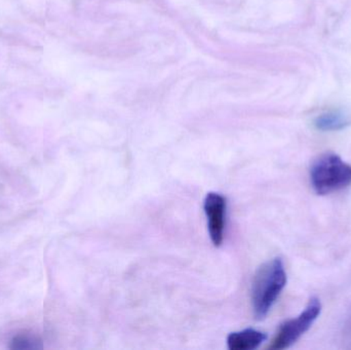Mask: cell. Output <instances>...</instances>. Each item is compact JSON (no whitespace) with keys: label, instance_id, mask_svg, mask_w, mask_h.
I'll list each match as a JSON object with an SVG mask.
<instances>
[{"label":"cell","instance_id":"obj_1","mask_svg":"<svg viewBox=\"0 0 351 350\" xmlns=\"http://www.w3.org/2000/svg\"><path fill=\"white\" fill-rule=\"evenodd\" d=\"M287 285V273L280 258L264 263L254 277L252 304L257 320H263Z\"/></svg>","mask_w":351,"mask_h":350},{"label":"cell","instance_id":"obj_2","mask_svg":"<svg viewBox=\"0 0 351 350\" xmlns=\"http://www.w3.org/2000/svg\"><path fill=\"white\" fill-rule=\"evenodd\" d=\"M311 181L319 195L336 192L351 184V166L337 154H323L311 166Z\"/></svg>","mask_w":351,"mask_h":350},{"label":"cell","instance_id":"obj_3","mask_svg":"<svg viewBox=\"0 0 351 350\" xmlns=\"http://www.w3.org/2000/svg\"><path fill=\"white\" fill-rule=\"evenodd\" d=\"M321 312V301L317 298H311L305 310L297 318L287 321L280 326L270 349H286L294 345L311 328Z\"/></svg>","mask_w":351,"mask_h":350},{"label":"cell","instance_id":"obj_4","mask_svg":"<svg viewBox=\"0 0 351 350\" xmlns=\"http://www.w3.org/2000/svg\"><path fill=\"white\" fill-rule=\"evenodd\" d=\"M204 213L208 218V234L215 247H220L224 240L226 224V199L220 193L210 192L204 199Z\"/></svg>","mask_w":351,"mask_h":350},{"label":"cell","instance_id":"obj_5","mask_svg":"<svg viewBox=\"0 0 351 350\" xmlns=\"http://www.w3.org/2000/svg\"><path fill=\"white\" fill-rule=\"evenodd\" d=\"M267 339V335L254 329L231 333L227 337V345L230 350H253L258 349Z\"/></svg>","mask_w":351,"mask_h":350},{"label":"cell","instance_id":"obj_6","mask_svg":"<svg viewBox=\"0 0 351 350\" xmlns=\"http://www.w3.org/2000/svg\"><path fill=\"white\" fill-rule=\"evenodd\" d=\"M350 125L348 117L340 112H327L319 115L315 121V125L322 132L340 131Z\"/></svg>","mask_w":351,"mask_h":350},{"label":"cell","instance_id":"obj_7","mask_svg":"<svg viewBox=\"0 0 351 350\" xmlns=\"http://www.w3.org/2000/svg\"><path fill=\"white\" fill-rule=\"evenodd\" d=\"M10 349L36 350L43 349L41 340L37 337L29 334H19L10 341Z\"/></svg>","mask_w":351,"mask_h":350}]
</instances>
